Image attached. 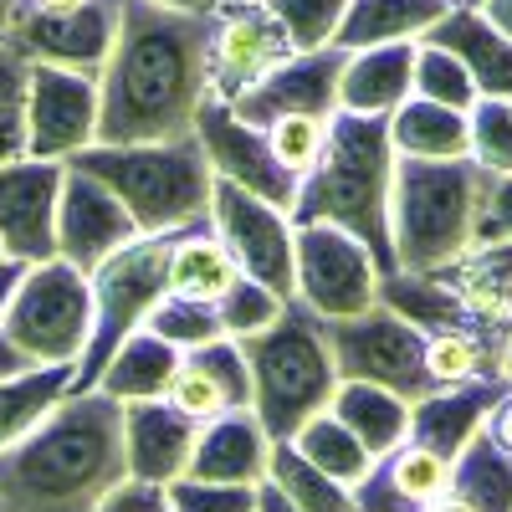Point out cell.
Masks as SVG:
<instances>
[{"label": "cell", "instance_id": "1", "mask_svg": "<svg viewBox=\"0 0 512 512\" xmlns=\"http://www.w3.org/2000/svg\"><path fill=\"white\" fill-rule=\"evenodd\" d=\"M210 11L195 16L123 0L113 52L98 72V144H169L195 134V113L210 98Z\"/></svg>", "mask_w": 512, "mask_h": 512}, {"label": "cell", "instance_id": "2", "mask_svg": "<svg viewBox=\"0 0 512 512\" xmlns=\"http://www.w3.org/2000/svg\"><path fill=\"white\" fill-rule=\"evenodd\" d=\"M123 477V405L103 390H72L36 431L0 451V507L93 512Z\"/></svg>", "mask_w": 512, "mask_h": 512}, {"label": "cell", "instance_id": "3", "mask_svg": "<svg viewBox=\"0 0 512 512\" xmlns=\"http://www.w3.org/2000/svg\"><path fill=\"white\" fill-rule=\"evenodd\" d=\"M395 164H400V154L390 139V118L333 113L328 144H323L318 164L297 180V200L287 210V221L292 226H338L374 256L379 277L400 272L395 231H390Z\"/></svg>", "mask_w": 512, "mask_h": 512}, {"label": "cell", "instance_id": "4", "mask_svg": "<svg viewBox=\"0 0 512 512\" xmlns=\"http://www.w3.org/2000/svg\"><path fill=\"white\" fill-rule=\"evenodd\" d=\"M72 169L93 175L128 216L139 236H164L210 221V169L195 134L169 139V144H93L67 159Z\"/></svg>", "mask_w": 512, "mask_h": 512}, {"label": "cell", "instance_id": "5", "mask_svg": "<svg viewBox=\"0 0 512 512\" xmlns=\"http://www.w3.org/2000/svg\"><path fill=\"white\" fill-rule=\"evenodd\" d=\"M487 175L472 159H400L390 195V231L400 272L431 277L477 246V205Z\"/></svg>", "mask_w": 512, "mask_h": 512}, {"label": "cell", "instance_id": "6", "mask_svg": "<svg viewBox=\"0 0 512 512\" xmlns=\"http://www.w3.org/2000/svg\"><path fill=\"white\" fill-rule=\"evenodd\" d=\"M241 359L251 374V410L267 425L272 446L292 441L313 415H323L338 390L323 318H313L303 303H292L267 333L241 338Z\"/></svg>", "mask_w": 512, "mask_h": 512}, {"label": "cell", "instance_id": "7", "mask_svg": "<svg viewBox=\"0 0 512 512\" xmlns=\"http://www.w3.org/2000/svg\"><path fill=\"white\" fill-rule=\"evenodd\" d=\"M169 246H175V231L139 236L123 251H113L108 262L88 277L93 282V333H88V349H82V359H77L72 390H93L98 374L108 369V359L164 303V292H169Z\"/></svg>", "mask_w": 512, "mask_h": 512}, {"label": "cell", "instance_id": "8", "mask_svg": "<svg viewBox=\"0 0 512 512\" xmlns=\"http://www.w3.org/2000/svg\"><path fill=\"white\" fill-rule=\"evenodd\" d=\"M0 333L31 359V364H77L93 333V282L88 272L67 267L62 256L36 262L21 272Z\"/></svg>", "mask_w": 512, "mask_h": 512}, {"label": "cell", "instance_id": "9", "mask_svg": "<svg viewBox=\"0 0 512 512\" xmlns=\"http://www.w3.org/2000/svg\"><path fill=\"white\" fill-rule=\"evenodd\" d=\"M328 333V349H333V369L338 379H354V384H379V390L400 395L405 405L425 400L436 390L431 369H425V338L415 323H405L390 308H369L359 318H338L323 323Z\"/></svg>", "mask_w": 512, "mask_h": 512}, {"label": "cell", "instance_id": "10", "mask_svg": "<svg viewBox=\"0 0 512 512\" xmlns=\"http://www.w3.org/2000/svg\"><path fill=\"white\" fill-rule=\"evenodd\" d=\"M292 52L282 21L267 11V0H221L210 11L205 41V88L216 103L246 98L262 77H272Z\"/></svg>", "mask_w": 512, "mask_h": 512}, {"label": "cell", "instance_id": "11", "mask_svg": "<svg viewBox=\"0 0 512 512\" xmlns=\"http://www.w3.org/2000/svg\"><path fill=\"white\" fill-rule=\"evenodd\" d=\"M292 303H303L323 323L369 313L379 303L374 256L338 226H297V287H292Z\"/></svg>", "mask_w": 512, "mask_h": 512}, {"label": "cell", "instance_id": "12", "mask_svg": "<svg viewBox=\"0 0 512 512\" xmlns=\"http://www.w3.org/2000/svg\"><path fill=\"white\" fill-rule=\"evenodd\" d=\"M210 226L226 241V251L236 256V267L246 277H256L262 287H272L277 297L292 303L297 287V226L287 221V210L256 200L251 190L216 180L210 185Z\"/></svg>", "mask_w": 512, "mask_h": 512}, {"label": "cell", "instance_id": "13", "mask_svg": "<svg viewBox=\"0 0 512 512\" xmlns=\"http://www.w3.org/2000/svg\"><path fill=\"white\" fill-rule=\"evenodd\" d=\"M98 144V77L31 62L26 93V159H57Z\"/></svg>", "mask_w": 512, "mask_h": 512}, {"label": "cell", "instance_id": "14", "mask_svg": "<svg viewBox=\"0 0 512 512\" xmlns=\"http://www.w3.org/2000/svg\"><path fill=\"white\" fill-rule=\"evenodd\" d=\"M67 164L57 159H11L0 164V246L11 262L36 267L57 256V200Z\"/></svg>", "mask_w": 512, "mask_h": 512}, {"label": "cell", "instance_id": "15", "mask_svg": "<svg viewBox=\"0 0 512 512\" xmlns=\"http://www.w3.org/2000/svg\"><path fill=\"white\" fill-rule=\"evenodd\" d=\"M118 6H123V0H88L82 11H62V16L21 11L16 6V21H11L6 41L26 62L67 67V72H93L98 77L108 52H113V36H118Z\"/></svg>", "mask_w": 512, "mask_h": 512}, {"label": "cell", "instance_id": "16", "mask_svg": "<svg viewBox=\"0 0 512 512\" xmlns=\"http://www.w3.org/2000/svg\"><path fill=\"white\" fill-rule=\"evenodd\" d=\"M195 139H200L210 169H216V180H231V185L251 190L256 200H267L277 210H292L297 180L272 159V144H267L262 128L241 123L226 103L205 98V108L195 113Z\"/></svg>", "mask_w": 512, "mask_h": 512}, {"label": "cell", "instance_id": "17", "mask_svg": "<svg viewBox=\"0 0 512 512\" xmlns=\"http://www.w3.org/2000/svg\"><path fill=\"white\" fill-rule=\"evenodd\" d=\"M128 241H139L134 216L82 169L67 164L62 180V200H57V256L77 272H98L113 251H123Z\"/></svg>", "mask_w": 512, "mask_h": 512}, {"label": "cell", "instance_id": "18", "mask_svg": "<svg viewBox=\"0 0 512 512\" xmlns=\"http://www.w3.org/2000/svg\"><path fill=\"white\" fill-rule=\"evenodd\" d=\"M338 72H344V52L323 47V52H297L287 57L272 77H262L246 98L226 103L241 123L251 128H272L277 118L292 113H313V118H333L338 113Z\"/></svg>", "mask_w": 512, "mask_h": 512}, {"label": "cell", "instance_id": "19", "mask_svg": "<svg viewBox=\"0 0 512 512\" xmlns=\"http://www.w3.org/2000/svg\"><path fill=\"white\" fill-rule=\"evenodd\" d=\"M200 436V420H190L175 400H139L123 405V461L128 477L169 487L185 477L190 451Z\"/></svg>", "mask_w": 512, "mask_h": 512}, {"label": "cell", "instance_id": "20", "mask_svg": "<svg viewBox=\"0 0 512 512\" xmlns=\"http://www.w3.org/2000/svg\"><path fill=\"white\" fill-rule=\"evenodd\" d=\"M272 466V436L256 420V410H231L221 420H205L185 477L190 482H226V487H262Z\"/></svg>", "mask_w": 512, "mask_h": 512}, {"label": "cell", "instance_id": "21", "mask_svg": "<svg viewBox=\"0 0 512 512\" xmlns=\"http://www.w3.org/2000/svg\"><path fill=\"white\" fill-rule=\"evenodd\" d=\"M502 395H507V379H472V384H451V390H431L410 405V441L436 451L441 461H456L477 441V431H487Z\"/></svg>", "mask_w": 512, "mask_h": 512}, {"label": "cell", "instance_id": "22", "mask_svg": "<svg viewBox=\"0 0 512 512\" xmlns=\"http://www.w3.org/2000/svg\"><path fill=\"white\" fill-rule=\"evenodd\" d=\"M190 420H221L231 410H251V374H246V359H241V344L236 338H216L205 349H190L180 354V369H175V384L169 395Z\"/></svg>", "mask_w": 512, "mask_h": 512}, {"label": "cell", "instance_id": "23", "mask_svg": "<svg viewBox=\"0 0 512 512\" xmlns=\"http://www.w3.org/2000/svg\"><path fill=\"white\" fill-rule=\"evenodd\" d=\"M446 487H451V461L405 441L369 466V477L354 487V512H425Z\"/></svg>", "mask_w": 512, "mask_h": 512}, {"label": "cell", "instance_id": "24", "mask_svg": "<svg viewBox=\"0 0 512 512\" xmlns=\"http://www.w3.org/2000/svg\"><path fill=\"white\" fill-rule=\"evenodd\" d=\"M420 41L446 47L477 82V98H502L512 103V41L477 11V6H451Z\"/></svg>", "mask_w": 512, "mask_h": 512}, {"label": "cell", "instance_id": "25", "mask_svg": "<svg viewBox=\"0 0 512 512\" xmlns=\"http://www.w3.org/2000/svg\"><path fill=\"white\" fill-rule=\"evenodd\" d=\"M410 98H415V41L344 52V72H338V113L390 118Z\"/></svg>", "mask_w": 512, "mask_h": 512}, {"label": "cell", "instance_id": "26", "mask_svg": "<svg viewBox=\"0 0 512 512\" xmlns=\"http://www.w3.org/2000/svg\"><path fill=\"white\" fill-rule=\"evenodd\" d=\"M379 308L400 313L425 338H436V333H512V328L482 323L451 287H441L436 277H420V272H390V277H379Z\"/></svg>", "mask_w": 512, "mask_h": 512}, {"label": "cell", "instance_id": "27", "mask_svg": "<svg viewBox=\"0 0 512 512\" xmlns=\"http://www.w3.org/2000/svg\"><path fill=\"white\" fill-rule=\"evenodd\" d=\"M451 0H349V16L338 26L333 47L338 52H369V47H395V41H420Z\"/></svg>", "mask_w": 512, "mask_h": 512}, {"label": "cell", "instance_id": "28", "mask_svg": "<svg viewBox=\"0 0 512 512\" xmlns=\"http://www.w3.org/2000/svg\"><path fill=\"white\" fill-rule=\"evenodd\" d=\"M236 277H241L236 256L226 251V241L216 236L210 221L175 231V246H169V292L175 297H190V303H221Z\"/></svg>", "mask_w": 512, "mask_h": 512}, {"label": "cell", "instance_id": "29", "mask_svg": "<svg viewBox=\"0 0 512 512\" xmlns=\"http://www.w3.org/2000/svg\"><path fill=\"white\" fill-rule=\"evenodd\" d=\"M492 328H512V246H472L461 262L431 272Z\"/></svg>", "mask_w": 512, "mask_h": 512}, {"label": "cell", "instance_id": "30", "mask_svg": "<svg viewBox=\"0 0 512 512\" xmlns=\"http://www.w3.org/2000/svg\"><path fill=\"white\" fill-rule=\"evenodd\" d=\"M175 369H180V349H169L164 338H154L149 328H139V333L108 359V369L98 374L93 390L113 395L118 405L164 400L169 384H175Z\"/></svg>", "mask_w": 512, "mask_h": 512}, {"label": "cell", "instance_id": "31", "mask_svg": "<svg viewBox=\"0 0 512 512\" xmlns=\"http://www.w3.org/2000/svg\"><path fill=\"white\" fill-rule=\"evenodd\" d=\"M328 410L359 436V446H364L374 461L390 456L395 446L410 441V405H405L400 395H390V390H379V384L338 379V390H333Z\"/></svg>", "mask_w": 512, "mask_h": 512}, {"label": "cell", "instance_id": "32", "mask_svg": "<svg viewBox=\"0 0 512 512\" xmlns=\"http://www.w3.org/2000/svg\"><path fill=\"white\" fill-rule=\"evenodd\" d=\"M77 384V364H31L16 379H0V451L36 431Z\"/></svg>", "mask_w": 512, "mask_h": 512}, {"label": "cell", "instance_id": "33", "mask_svg": "<svg viewBox=\"0 0 512 512\" xmlns=\"http://www.w3.org/2000/svg\"><path fill=\"white\" fill-rule=\"evenodd\" d=\"M390 139L400 159H466L472 154V123L456 108L410 98L390 113Z\"/></svg>", "mask_w": 512, "mask_h": 512}, {"label": "cell", "instance_id": "34", "mask_svg": "<svg viewBox=\"0 0 512 512\" xmlns=\"http://www.w3.org/2000/svg\"><path fill=\"white\" fill-rule=\"evenodd\" d=\"M512 333H436L425 344V369H431L436 390L472 379H502V349Z\"/></svg>", "mask_w": 512, "mask_h": 512}, {"label": "cell", "instance_id": "35", "mask_svg": "<svg viewBox=\"0 0 512 512\" xmlns=\"http://www.w3.org/2000/svg\"><path fill=\"white\" fill-rule=\"evenodd\" d=\"M451 492L477 512H512V456L492 431H477V441L451 461Z\"/></svg>", "mask_w": 512, "mask_h": 512}, {"label": "cell", "instance_id": "36", "mask_svg": "<svg viewBox=\"0 0 512 512\" xmlns=\"http://www.w3.org/2000/svg\"><path fill=\"white\" fill-rule=\"evenodd\" d=\"M292 446H297V456H308L323 477H333V482H344L349 492L369 477V466H374V456L359 446V436L349 431L344 420H338L333 410H323V415H313L303 431L292 436Z\"/></svg>", "mask_w": 512, "mask_h": 512}, {"label": "cell", "instance_id": "37", "mask_svg": "<svg viewBox=\"0 0 512 512\" xmlns=\"http://www.w3.org/2000/svg\"><path fill=\"white\" fill-rule=\"evenodd\" d=\"M267 482L303 512H354V492L344 482L323 477L308 456H297L292 441L272 446V466H267Z\"/></svg>", "mask_w": 512, "mask_h": 512}, {"label": "cell", "instance_id": "38", "mask_svg": "<svg viewBox=\"0 0 512 512\" xmlns=\"http://www.w3.org/2000/svg\"><path fill=\"white\" fill-rule=\"evenodd\" d=\"M144 328H149L154 338H164L169 349H180V354L226 338V323H221L216 303H190V297H175V292H164V303L149 313Z\"/></svg>", "mask_w": 512, "mask_h": 512}, {"label": "cell", "instance_id": "39", "mask_svg": "<svg viewBox=\"0 0 512 512\" xmlns=\"http://www.w3.org/2000/svg\"><path fill=\"white\" fill-rule=\"evenodd\" d=\"M415 98L456 108V113H472L477 108V82H472V72H466L446 47L415 41Z\"/></svg>", "mask_w": 512, "mask_h": 512}, {"label": "cell", "instance_id": "40", "mask_svg": "<svg viewBox=\"0 0 512 512\" xmlns=\"http://www.w3.org/2000/svg\"><path fill=\"white\" fill-rule=\"evenodd\" d=\"M26 93H31V62L0 41V164L26 159Z\"/></svg>", "mask_w": 512, "mask_h": 512}, {"label": "cell", "instance_id": "41", "mask_svg": "<svg viewBox=\"0 0 512 512\" xmlns=\"http://www.w3.org/2000/svg\"><path fill=\"white\" fill-rule=\"evenodd\" d=\"M267 11L282 21L292 52H323L349 16V0H267Z\"/></svg>", "mask_w": 512, "mask_h": 512}, {"label": "cell", "instance_id": "42", "mask_svg": "<svg viewBox=\"0 0 512 512\" xmlns=\"http://www.w3.org/2000/svg\"><path fill=\"white\" fill-rule=\"evenodd\" d=\"M287 308H292L287 297H277L272 287H262V282L246 277V272L231 282V292L216 303V313H221V323H226V338H236V344H241V338L267 333V328H272Z\"/></svg>", "mask_w": 512, "mask_h": 512}, {"label": "cell", "instance_id": "43", "mask_svg": "<svg viewBox=\"0 0 512 512\" xmlns=\"http://www.w3.org/2000/svg\"><path fill=\"white\" fill-rule=\"evenodd\" d=\"M466 123H472V154L466 159H472L482 175H512V103L477 98Z\"/></svg>", "mask_w": 512, "mask_h": 512}, {"label": "cell", "instance_id": "44", "mask_svg": "<svg viewBox=\"0 0 512 512\" xmlns=\"http://www.w3.org/2000/svg\"><path fill=\"white\" fill-rule=\"evenodd\" d=\"M328 123H333V118L292 113V118H277L272 128H262L267 144H272V159L287 169L292 180H303L308 169L318 164V154H323V144H328Z\"/></svg>", "mask_w": 512, "mask_h": 512}, {"label": "cell", "instance_id": "45", "mask_svg": "<svg viewBox=\"0 0 512 512\" xmlns=\"http://www.w3.org/2000/svg\"><path fill=\"white\" fill-rule=\"evenodd\" d=\"M169 512H256V487L226 482H169Z\"/></svg>", "mask_w": 512, "mask_h": 512}, {"label": "cell", "instance_id": "46", "mask_svg": "<svg viewBox=\"0 0 512 512\" xmlns=\"http://www.w3.org/2000/svg\"><path fill=\"white\" fill-rule=\"evenodd\" d=\"M477 246H512V175H487L477 205Z\"/></svg>", "mask_w": 512, "mask_h": 512}, {"label": "cell", "instance_id": "47", "mask_svg": "<svg viewBox=\"0 0 512 512\" xmlns=\"http://www.w3.org/2000/svg\"><path fill=\"white\" fill-rule=\"evenodd\" d=\"M93 512H169V487L139 482V477H123Z\"/></svg>", "mask_w": 512, "mask_h": 512}, {"label": "cell", "instance_id": "48", "mask_svg": "<svg viewBox=\"0 0 512 512\" xmlns=\"http://www.w3.org/2000/svg\"><path fill=\"white\" fill-rule=\"evenodd\" d=\"M487 431H492V441L512 456V390L497 400V410H492V420H487Z\"/></svg>", "mask_w": 512, "mask_h": 512}, {"label": "cell", "instance_id": "49", "mask_svg": "<svg viewBox=\"0 0 512 512\" xmlns=\"http://www.w3.org/2000/svg\"><path fill=\"white\" fill-rule=\"evenodd\" d=\"M26 369H31V359L11 344L6 333H0V379H16V374H26Z\"/></svg>", "mask_w": 512, "mask_h": 512}, {"label": "cell", "instance_id": "50", "mask_svg": "<svg viewBox=\"0 0 512 512\" xmlns=\"http://www.w3.org/2000/svg\"><path fill=\"white\" fill-rule=\"evenodd\" d=\"M477 11H482V16H487V21H492V26H497V31L512 41V0H482Z\"/></svg>", "mask_w": 512, "mask_h": 512}, {"label": "cell", "instance_id": "51", "mask_svg": "<svg viewBox=\"0 0 512 512\" xmlns=\"http://www.w3.org/2000/svg\"><path fill=\"white\" fill-rule=\"evenodd\" d=\"M256 512H303V507H292L272 482H262V487H256Z\"/></svg>", "mask_w": 512, "mask_h": 512}, {"label": "cell", "instance_id": "52", "mask_svg": "<svg viewBox=\"0 0 512 512\" xmlns=\"http://www.w3.org/2000/svg\"><path fill=\"white\" fill-rule=\"evenodd\" d=\"M21 262H0V318H6V303H11V292H16V282H21Z\"/></svg>", "mask_w": 512, "mask_h": 512}, {"label": "cell", "instance_id": "53", "mask_svg": "<svg viewBox=\"0 0 512 512\" xmlns=\"http://www.w3.org/2000/svg\"><path fill=\"white\" fill-rule=\"evenodd\" d=\"M21 11H47V16H62V11H82L88 0H16Z\"/></svg>", "mask_w": 512, "mask_h": 512}, {"label": "cell", "instance_id": "54", "mask_svg": "<svg viewBox=\"0 0 512 512\" xmlns=\"http://www.w3.org/2000/svg\"><path fill=\"white\" fill-rule=\"evenodd\" d=\"M149 6H164V11H195V16H205L216 0H149Z\"/></svg>", "mask_w": 512, "mask_h": 512}, {"label": "cell", "instance_id": "55", "mask_svg": "<svg viewBox=\"0 0 512 512\" xmlns=\"http://www.w3.org/2000/svg\"><path fill=\"white\" fill-rule=\"evenodd\" d=\"M11 21H16V0H0V41L11 36Z\"/></svg>", "mask_w": 512, "mask_h": 512}, {"label": "cell", "instance_id": "56", "mask_svg": "<svg viewBox=\"0 0 512 512\" xmlns=\"http://www.w3.org/2000/svg\"><path fill=\"white\" fill-rule=\"evenodd\" d=\"M502 379H507V390H512V338H507V349H502Z\"/></svg>", "mask_w": 512, "mask_h": 512}, {"label": "cell", "instance_id": "57", "mask_svg": "<svg viewBox=\"0 0 512 512\" xmlns=\"http://www.w3.org/2000/svg\"><path fill=\"white\" fill-rule=\"evenodd\" d=\"M0 262H11V256H6V246H0Z\"/></svg>", "mask_w": 512, "mask_h": 512}, {"label": "cell", "instance_id": "58", "mask_svg": "<svg viewBox=\"0 0 512 512\" xmlns=\"http://www.w3.org/2000/svg\"><path fill=\"white\" fill-rule=\"evenodd\" d=\"M461 6H482V0H461Z\"/></svg>", "mask_w": 512, "mask_h": 512}, {"label": "cell", "instance_id": "59", "mask_svg": "<svg viewBox=\"0 0 512 512\" xmlns=\"http://www.w3.org/2000/svg\"><path fill=\"white\" fill-rule=\"evenodd\" d=\"M451 6H461V0H451Z\"/></svg>", "mask_w": 512, "mask_h": 512}, {"label": "cell", "instance_id": "60", "mask_svg": "<svg viewBox=\"0 0 512 512\" xmlns=\"http://www.w3.org/2000/svg\"><path fill=\"white\" fill-rule=\"evenodd\" d=\"M0 512H6V507H0Z\"/></svg>", "mask_w": 512, "mask_h": 512}, {"label": "cell", "instance_id": "61", "mask_svg": "<svg viewBox=\"0 0 512 512\" xmlns=\"http://www.w3.org/2000/svg\"><path fill=\"white\" fill-rule=\"evenodd\" d=\"M216 6H221V0H216Z\"/></svg>", "mask_w": 512, "mask_h": 512}]
</instances>
